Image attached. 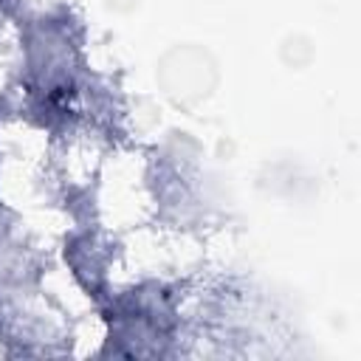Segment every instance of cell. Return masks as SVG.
<instances>
[{
	"label": "cell",
	"instance_id": "1",
	"mask_svg": "<svg viewBox=\"0 0 361 361\" xmlns=\"http://www.w3.org/2000/svg\"><path fill=\"white\" fill-rule=\"evenodd\" d=\"M161 79L166 85V93H172L178 99H200L209 93V87L214 82V68L206 54L186 48V51H175L172 56L164 59Z\"/></svg>",
	"mask_w": 361,
	"mask_h": 361
}]
</instances>
